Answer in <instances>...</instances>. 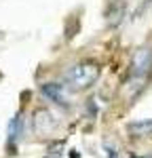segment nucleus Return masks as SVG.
<instances>
[{"instance_id":"39448f33","label":"nucleus","mask_w":152,"mask_h":158,"mask_svg":"<svg viewBox=\"0 0 152 158\" xmlns=\"http://www.w3.org/2000/svg\"><path fill=\"white\" fill-rule=\"evenodd\" d=\"M21 131H23V114L17 112L15 116L9 122V131H6V146L11 148L19 137H21Z\"/></svg>"},{"instance_id":"f257e3e1","label":"nucleus","mask_w":152,"mask_h":158,"mask_svg":"<svg viewBox=\"0 0 152 158\" xmlns=\"http://www.w3.org/2000/svg\"><path fill=\"white\" fill-rule=\"evenodd\" d=\"M99 76H101L99 63L85 59V61H76L72 65H68L63 70L61 82L70 91H87L99 80Z\"/></svg>"},{"instance_id":"20e7f679","label":"nucleus","mask_w":152,"mask_h":158,"mask_svg":"<svg viewBox=\"0 0 152 158\" xmlns=\"http://www.w3.org/2000/svg\"><path fill=\"white\" fill-rule=\"evenodd\" d=\"M32 124H34V131L38 135H47L51 133L55 127H57V118H55V114L47 108H40L34 112V118H32Z\"/></svg>"},{"instance_id":"7ed1b4c3","label":"nucleus","mask_w":152,"mask_h":158,"mask_svg":"<svg viewBox=\"0 0 152 158\" xmlns=\"http://www.w3.org/2000/svg\"><path fill=\"white\" fill-rule=\"evenodd\" d=\"M40 93L42 97L51 101L53 106L57 108H63V110H70L72 108V99H70V89L63 85V82H42L40 85Z\"/></svg>"},{"instance_id":"f03ea898","label":"nucleus","mask_w":152,"mask_h":158,"mask_svg":"<svg viewBox=\"0 0 152 158\" xmlns=\"http://www.w3.org/2000/svg\"><path fill=\"white\" fill-rule=\"evenodd\" d=\"M150 74H152V44H141L131 55L129 76H131V80L146 82V78Z\"/></svg>"}]
</instances>
